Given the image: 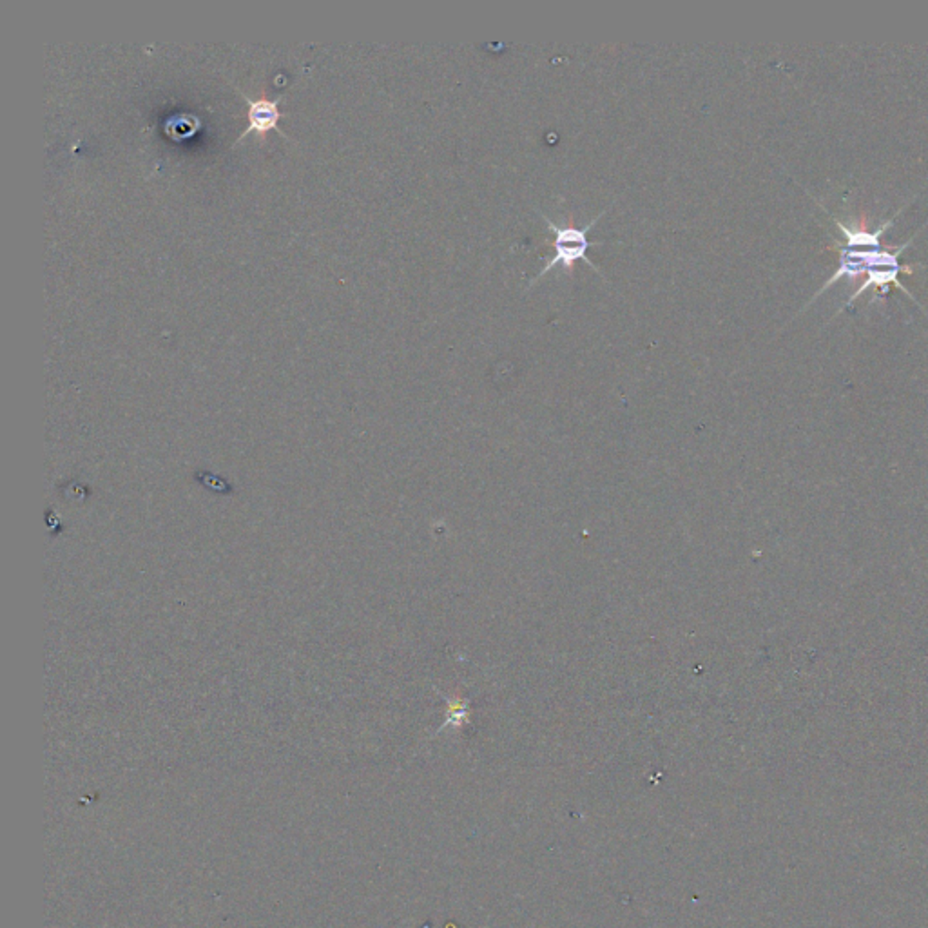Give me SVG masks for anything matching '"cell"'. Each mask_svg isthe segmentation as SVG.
<instances>
[{
    "mask_svg": "<svg viewBox=\"0 0 928 928\" xmlns=\"http://www.w3.org/2000/svg\"><path fill=\"white\" fill-rule=\"evenodd\" d=\"M189 120H191V118H187V117H182V118H176V120H172V121H174V129H182L180 136H189V134L194 133V127L189 126Z\"/></svg>",
    "mask_w": 928,
    "mask_h": 928,
    "instance_id": "obj_3",
    "label": "cell"
},
{
    "mask_svg": "<svg viewBox=\"0 0 928 928\" xmlns=\"http://www.w3.org/2000/svg\"><path fill=\"white\" fill-rule=\"evenodd\" d=\"M606 213H607V209H604L602 213L598 214L597 218H593L590 223H585V225L581 227V229H578V227H573V225L571 227H559L557 223H553L552 220L546 216V214L540 213L542 222L548 225L549 232L555 236V239H553V251H555V252H553L552 258H549L548 261L542 265V268L539 270V274H537V276L530 281V287H531V285H535L537 281H539L540 278L546 274V272H549L553 267H557V265H561V267H564L566 270H569V268L575 267V263H577V261H584V263L590 265L591 268H595L598 274H602V270H600V268H598L597 265L591 261L590 256H588V249L593 247V245H600V243H604V242H600V239H595V242H591V239L588 238V232H590L591 227H593L595 223H597L598 220H600V218H602Z\"/></svg>",
    "mask_w": 928,
    "mask_h": 928,
    "instance_id": "obj_1",
    "label": "cell"
},
{
    "mask_svg": "<svg viewBox=\"0 0 928 928\" xmlns=\"http://www.w3.org/2000/svg\"><path fill=\"white\" fill-rule=\"evenodd\" d=\"M247 107H249V127L247 131L243 133V136L249 133H259L265 134L267 131L274 129L280 120L281 113L280 109H278V102H270L265 100V98H259V100H251L247 98Z\"/></svg>",
    "mask_w": 928,
    "mask_h": 928,
    "instance_id": "obj_2",
    "label": "cell"
}]
</instances>
